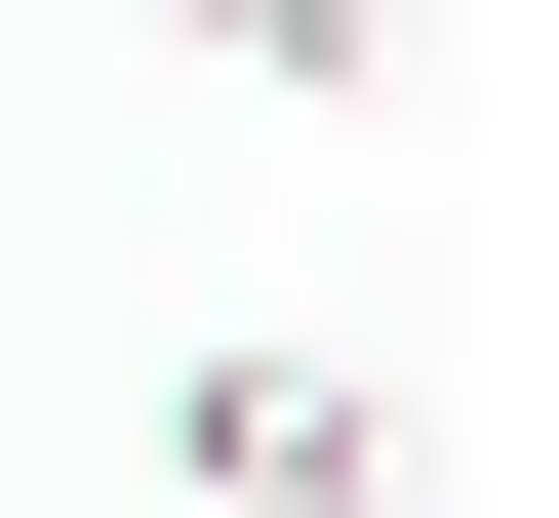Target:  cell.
<instances>
[{
    "label": "cell",
    "instance_id": "6da1fadb",
    "mask_svg": "<svg viewBox=\"0 0 559 518\" xmlns=\"http://www.w3.org/2000/svg\"><path fill=\"white\" fill-rule=\"evenodd\" d=\"M160 479H200V518H440V399L320 359V320H200V359H160Z\"/></svg>",
    "mask_w": 559,
    "mask_h": 518
},
{
    "label": "cell",
    "instance_id": "7a4b0ae2",
    "mask_svg": "<svg viewBox=\"0 0 559 518\" xmlns=\"http://www.w3.org/2000/svg\"><path fill=\"white\" fill-rule=\"evenodd\" d=\"M160 40H240V81H400V0H160Z\"/></svg>",
    "mask_w": 559,
    "mask_h": 518
}]
</instances>
